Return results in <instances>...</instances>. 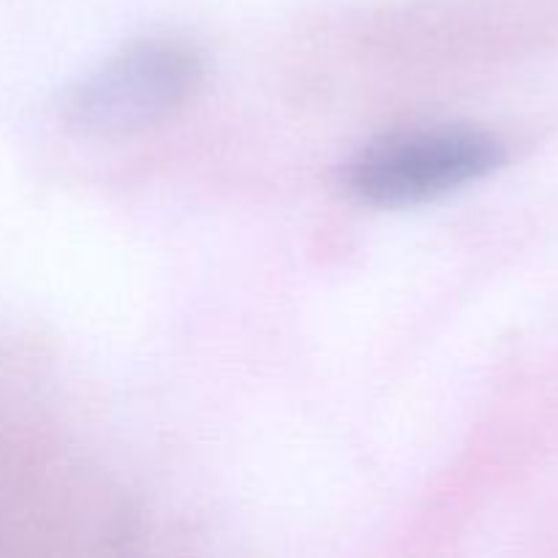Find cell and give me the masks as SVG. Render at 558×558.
Segmentation results:
<instances>
[{
    "label": "cell",
    "instance_id": "obj_1",
    "mask_svg": "<svg viewBox=\"0 0 558 558\" xmlns=\"http://www.w3.org/2000/svg\"><path fill=\"white\" fill-rule=\"evenodd\" d=\"M505 163L496 136L472 125H434L381 136L349 161L343 183L371 207H414L461 191Z\"/></svg>",
    "mask_w": 558,
    "mask_h": 558
},
{
    "label": "cell",
    "instance_id": "obj_2",
    "mask_svg": "<svg viewBox=\"0 0 558 558\" xmlns=\"http://www.w3.org/2000/svg\"><path fill=\"white\" fill-rule=\"evenodd\" d=\"M202 71V54L191 44L178 38L136 41L76 82L63 114L82 134H131L189 104Z\"/></svg>",
    "mask_w": 558,
    "mask_h": 558
}]
</instances>
